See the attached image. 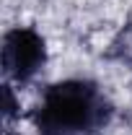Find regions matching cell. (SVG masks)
Masks as SVG:
<instances>
[{
    "mask_svg": "<svg viewBox=\"0 0 132 135\" xmlns=\"http://www.w3.org/2000/svg\"><path fill=\"white\" fill-rule=\"evenodd\" d=\"M111 117L104 88L91 78H65L52 83L36 109L39 135H99Z\"/></svg>",
    "mask_w": 132,
    "mask_h": 135,
    "instance_id": "1",
    "label": "cell"
},
{
    "mask_svg": "<svg viewBox=\"0 0 132 135\" xmlns=\"http://www.w3.org/2000/svg\"><path fill=\"white\" fill-rule=\"evenodd\" d=\"M47 62L44 36L31 26H13L3 36V70L13 83H31Z\"/></svg>",
    "mask_w": 132,
    "mask_h": 135,
    "instance_id": "2",
    "label": "cell"
}]
</instances>
